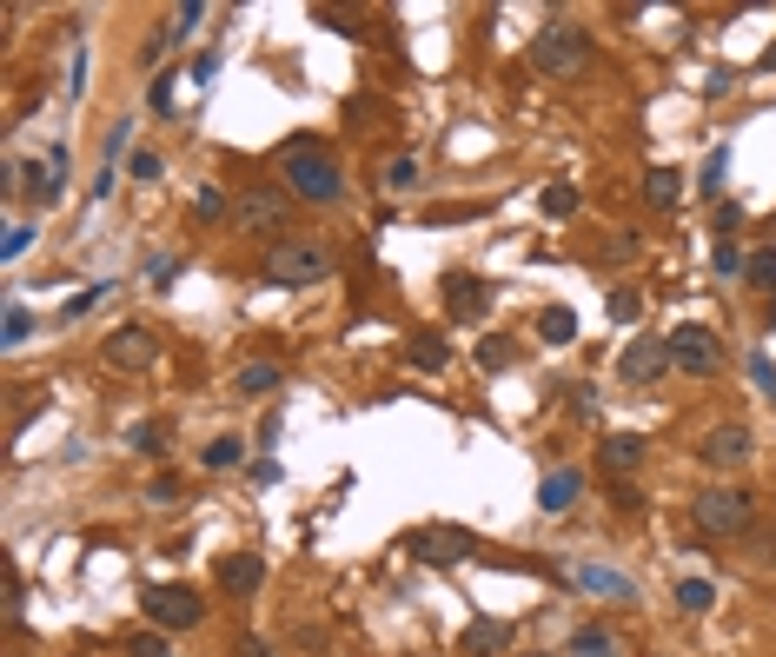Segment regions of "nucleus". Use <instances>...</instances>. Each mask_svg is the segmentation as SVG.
<instances>
[{
  "label": "nucleus",
  "mask_w": 776,
  "mask_h": 657,
  "mask_svg": "<svg viewBox=\"0 0 776 657\" xmlns=\"http://www.w3.org/2000/svg\"><path fill=\"white\" fill-rule=\"evenodd\" d=\"M332 266H338V253L325 239H273L266 260H259V279H266L273 292H299V286L332 279Z\"/></svg>",
  "instance_id": "obj_1"
},
{
  "label": "nucleus",
  "mask_w": 776,
  "mask_h": 657,
  "mask_svg": "<svg viewBox=\"0 0 776 657\" xmlns=\"http://www.w3.org/2000/svg\"><path fill=\"white\" fill-rule=\"evenodd\" d=\"M279 159H286V193H293V200H306V206H338V200H345V174H338V159H332L325 146L293 140Z\"/></svg>",
  "instance_id": "obj_2"
},
{
  "label": "nucleus",
  "mask_w": 776,
  "mask_h": 657,
  "mask_svg": "<svg viewBox=\"0 0 776 657\" xmlns=\"http://www.w3.org/2000/svg\"><path fill=\"white\" fill-rule=\"evenodd\" d=\"M690 525L704 538H750L756 531V499L743 485H711V491L690 499Z\"/></svg>",
  "instance_id": "obj_3"
},
{
  "label": "nucleus",
  "mask_w": 776,
  "mask_h": 657,
  "mask_svg": "<svg viewBox=\"0 0 776 657\" xmlns=\"http://www.w3.org/2000/svg\"><path fill=\"white\" fill-rule=\"evenodd\" d=\"M590 60H597V47H590V34H584V27L551 21V27L532 40V73H538V80H584V73H590Z\"/></svg>",
  "instance_id": "obj_4"
},
{
  "label": "nucleus",
  "mask_w": 776,
  "mask_h": 657,
  "mask_svg": "<svg viewBox=\"0 0 776 657\" xmlns=\"http://www.w3.org/2000/svg\"><path fill=\"white\" fill-rule=\"evenodd\" d=\"M664 346H670V366L683 379H717L724 372V346H717L711 325H677V333H664Z\"/></svg>",
  "instance_id": "obj_5"
},
{
  "label": "nucleus",
  "mask_w": 776,
  "mask_h": 657,
  "mask_svg": "<svg viewBox=\"0 0 776 657\" xmlns=\"http://www.w3.org/2000/svg\"><path fill=\"white\" fill-rule=\"evenodd\" d=\"M405 551H411L418 564H431V571H452V564L478 558L485 545H478L465 525H425V531H411V538H405Z\"/></svg>",
  "instance_id": "obj_6"
},
{
  "label": "nucleus",
  "mask_w": 776,
  "mask_h": 657,
  "mask_svg": "<svg viewBox=\"0 0 776 657\" xmlns=\"http://www.w3.org/2000/svg\"><path fill=\"white\" fill-rule=\"evenodd\" d=\"M140 605H146V618H153V631H193L200 618H206V598L193 592V585H146L140 592Z\"/></svg>",
  "instance_id": "obj_7"
},
{
  "label": "nucleus",
  "mask_w": 776,
  "mask_h": 657,
  "mask_svg": "<svg viewBox=\"0 0 776 657\" xmlns=\"http://www.w3.org/2000/svg\"><path fill=\"white\" fill-rule=\"evenodd\" d=\"M100 359L114 372H153L159 366V339L146 333V325H114V333L100 339Z\"/></svg>",
  "instance_id": "obj_8"
},
{
  "label": "nucleus",
  "mask_w": 776,
  "mask_h": 657,
  "mask_svg": "<svg viewBox=\"0 0 776 657\" xmlns=\"http://www.w3.org/2000/svg\"><path fill=\"white\" fill-rule=\"evenodd\" d=\"M286 219H293V193H279V187H252L232 206V226L239 232H286Z\"/></svg>",
  "instance_id": "obj_9"
},
{
  "label": "nucleus",
  "mask_w": 776,
  "mask_h": 657,
  "mask_svg": "<svg viewBox=\"0 0 776 657\" xmlns=\"http://www.w3.org/2000/svg\"><path fill=\"white\" fill-rule=\"evenodd\" d=\"M750 452H756L750 426H711L697 439V465H711V471H737V465H750Z\"/></svg>",
  "instance_id": "obj_10"
},
{
  "label": "nucleus",
  "mask_w": 776,
  "mask_h": 657,
  "mask_svg": "<svg viewBox=\"0 0 776 657\" xmlns=\"http://www.w3.org/2000/svg\"><path fill=\"white\" fill-rule=\"evenodd\" d=\"M670 372V346L664 339H631L624 353H618V379L624 385H657Z\"/></svg>",
  "instance_id": "obj_11"
},
{
  "label": "nucleus",
  "mask_w": 776,
  "mask_h": 657,
  "mask_svg": "<svg viewBox=\"0 0 776 657\" xmlns=\"http://www.w3.org/2000/svg\"><path fill=\"white\" fill-rule=\"evenodd\" d=\"M485 312H491V286L471 279V273H452V279H445V319H452V325H478Z\"/></svg>",
  "instance_id": "obj_12"
},
{
  "label": "nucleus",
  "mask_w": 776,
  "mask_h": 657,
  "mask_svg": "<svg viewBox=\"0 0 776 657\" xmlns=\"http://www.w3.org/2000/svg\"><path fill=\"white\" fill-rule=\"evenodd\" d=\"M21 193H27L34 206H53V200L67 193V146H53L47 159H27V180H21Z\"/></svg>",
  "instance_id": "obj_13"
},
{
  "label": "nucleus",
  "mask_w": 776,
  "mask_h": 657,
  "mask_svg": "<svg viewBox=\"0 0 776 657\" xmlns=\"http://www.w3.org/2000/svg\"><path fill=\"white\" fill-rule=\"evenodd\" d=\"M644 458H650V445L637 432H604V445H597V471L604 478H631Z\"/></svg>",
  "instance_id": "obj_14"
},
{
  "label": "nucleus",
  "mask_w": 776,
  "mask_h": 657,
  "mask_svg": "<svg viewBox=\"0 0 776 657\" xmlns=\"http://www.w3.org/2000/svg\"><path fill=\"white\" fill-rule=\"evenodd\" d=\"M259 585H266V558H252V551L219 558V592H226V598H252Z\"/></svg>",
  "instance_id": "obj_15"
},
{
  "label": "nucleus",
  "mask_w": 776,
  "mask_h": 657,
  "mask_svg": "<svg viewBox=\"0 0 776 657\" xmlns=\"http://www.w3.org/2000/svg\"><path fill=\"white\" fill-rule=\"evenodd\" d=\"M577 499H584V471H577V465L545 471V485H538V512H551V518H558V512H571Z\"/></svg>",
  "instance_id": "obj_16"
},
{
  "label": "nucleus",
  "mask_w": 776,
  "mask_h": 657,
  "mask_svg": "<svg viewBox=\"0 0 776 657\" xmlns=\"http://www.w3.org/2000/svg\"><path fill=\"white\" fill-rule=\"evenodd\" d=\"M564 578L577 592H597V598H637V585L624 578V571H604V564H577V571H564Z\"/></svg>",
  "instance_id": "obj_17"
},
{
  "label": "nucleus",
  "mask_w": 776,
  "mask_h": 657,
  "mask_svg": "<svg viewBox=\"0 0 776 657\" xmlns=\"http://www.w3.org/2000/svg\"><path fill=\"white\" fill-rule=\"evenodd\" d=\"M504 644H511V624H504V618H478V624H465V637H458L465 657H498Z\"/></svg>",
  "instance_id": "obj_18"
},
{
  "label": "nucleus",
  "mask_w": 776,
  "mask_h": 657,
  "mask_svg": "<svg viewBox=\"0 0 776 657\" xmlns=\"http://www.w3.org/2000/svg\"><path fill=\"white\" fill-rule=\"evenodd\" d=\"M405 359H411L418 372H445V366H452V346H445V333H431V325H425V333L405 339Z\"/></svg>",
  "instance_id": "obj_19"
},
{
  "label": "nucleus",
  "mask_w": 776,
  "mask_h": 657,
  "mask_svg": "<svg viewBox=\"0 0 776 657\" xmlns=\"http://www.w3.org/2000/svg\"><path fill=\"white\" fill-rule=\"evenodd\" d=\"M564 650H571V657H624V644H618V631H604V624H577Z\"/></svg>",
  "instance_id": "obj_20"
},
{
  "label": "nucleus",
  "mask_w": 776,
  "mask_h": 657,
  "mask_svg": "<svg viewBox=\"0 0 776 657\" xmlns=\"http://www.w3.org/2000/svg\"><path fill=\"white\" fill-rule=\"evenodd\" d=\"M279 379H286V372H279L273 359H252V366H239L232 385H239V398H266V392H279Z\"/></svg>",
  "instance_id": "obj_21"
},
{
  "label": "nucleus",
  "mask_w": 776,
  "mask_h": 657,
  "mask_svg": "<svg viewBox=\"0 0 776 657\" xmlns=\"http://www.w3.org/2000/svg\"><path fill=\"white\" fill-rule=\"evenodd\" d=\"M644 200H650L657 213H670V206L683 200V174H677V167H650V174H644Z\"/></svg>",
  "instance_id": "obj_22"
},
{
  "label": "nucleus",
  "mask_w": 776,
  "mask_h": 657,
  "mask_svg": "<svg viewBox=\"0 0 776 657\" xmlns=\"http://www.w3.org/2000/svg\"><path fill=\"white\" fill-rule=\"evenodd\" d=\"M538 339H545V346H571V339H577V312H571V306H545V312H538Z\"/></svg>",
  "instance_id": "obj_23"
},
{
  "label": "nucleus",
  "mask_w": 776,
  "mask_h": 657,
  "mask_svg": "<svg viewBox=\"0 0 776 657\" xmlns=\"http://www.w3.org/2000/svg\"><path fill=\"white\" fill-rule=\"evenodd\" d=\"M711 605H717V585H711V578H677V611L697 618V611H711Z\"/></svg>",
  "instance_id": "obj_24"
},
{
  "label": "nucleus",
  "mask_w": 776,
  "mask_h": 657,
  "mask_svg": "<svg viewBox=\"0 0 776 657\" xmlns=\"http://www.w3.org/2000/svg\"><path fill=\"white\" fill-rule=\"evenodd\" d=\"M743 558H750L756 571H776V525H756V531L743 538Z\"/></svg>",
  "instance_id": "obj_25"
},
{
  "label": "nucleus",
  "mask_w": 776,
  "mask_h": 657,
  "mask_svg": "<svg viewBox=\"0 0 776 657\" xmlns=\"http://www.w3.org/2000/svg\"><path fill=\"white\" fill-rule=\"evenodd\" d=\"M239 458H246V445H239V439H232V432H226V439H213V445H206V452H200V465H206V471H232V465H239Z\"/></svg>",
  "instance_id": "obj_26"
},
{
  "label": "nucleus",
  "mask_w": 776,
  "mask_h": 657,
  "mask_svg": "<svg viewBox=\"0 0 776 657\" xmlns=\"http://www.w3.org/2000/svg\"><path fill=\"white\" fill-rule=\"evenodd\" d=\"M0 339H8V346H27L34 339V312L21 299H8V325H0Z\"/></svg>",
  "instance_id": "obj_27"
},
{
  "label": "nucleus",
  "mask_w": 776,
  "mask_h": 657,
  "mask_svg": "<svg viewBox=\"0 0 776 657\" xmlns=\"http://www.w3.org/2000/svg\"><path fill=\"white\" fill-rule=\"evenodd\" d=\"M724 174H730V146H711V159H704V187H697V193L724 200Z\"/></svg>",
  "instance_id": "obj_28"
},
{
  "label": "nucleus",
  "mask_w": 776,
  "mask_h": 657,
  "mask_svg": "<svg viewBox=\"0 0 776 657\" xmlns=\"http://www.w3.org/2000/svg\"><path fill=\"white\" fill-rule=\"evenodd\" d=\"M127 657H172V637L166 631H133L127 637Z\"/></svg>",
  "instance_id": "obj_29"
},
{
  "label": "nucleus",
  "mask_w": 776,
  "mask_h": 657,
  "mask_svg": "<svg viewBox=\"0 0 776 657\" xmlns=\"http://www.w3.org/2000/svg\"><path fill=\"white\" fill-rule=\"evenodd\" d=\"M411 180H418V153H398L385 167V193H411Z\"/></svg>",
  "instance_id": "obj_30"
},
{
  "label": "nucleus",
  "mask_w": 776,
  "mask_h": 657,
  "mask_svg": "<svg viewBox=\"0 0 776 657\" xmlns=\"http://www.w3.org/2000/svg\"><path fill=\"white\" fill-rule=\"evenodd\" d=\"M107 292H114L107 279H100V286H80V292H73L67 306H60V319H67V325H73V319H86V312H94V299H107Z\"/></svg>",
  "instance_id": "obj_31"
},
{
  "label": "nucleus",
  "mask_w": 776,
  "mask_h": 657,
  "mask_svg": "<svg viewBox=\"0 0 776 657\" xmlns=\"http://www.w3.org/2000/svg\"><path fill=\"white\" fill-rule=\"evenodd\" d=\"M127 445H133L140 458H159V452H166V426H133V432H127Z\"/></svg>",
  "instance_id": "obj_32"
},
{
  "label": "nucleus",
  "mask_w": 776,
  "mask_h": 657,
  "mask_svg": "<svg viewBox=\"0 0 776 657\" xmlns=\"http://www.w3.org/2000/svg\"><path fill=\"white\" fill-rule=\"evenodd\" d=\"M743 266H750V260L737 253V246H730V239H724V246H717V253H711V273H717V279H743Z\"/></svg>",
  "instance_id": "obj_33"
},
{
  "label": "nucleus",
  "mask_w": 776,
  "mask_h": 657,
  "mask_svg": "<svg viewBox=\"0 0 776 657\" xmlns=\"http://www.w3.org/2000/svg\"><path fill=\"white\" fill-rule=\"evenodd\" d=\"M200 21H206V0H187V8L172 14V27H166V34H172V47H180V40H187V34L200 27Z\"/></svg>",
  "instance_id": "obj_34"
},
{
  "label": "nucleus",
  "mask_w": 776,
  "mask_h": 657,
  "mask_svg": "<svg viewBox=\"0 0 776 657\" xmlns=\"http://www.w3.org/2000/svg\"><path fill=\"white\" fill-rule=\"evenodd\" d=\"M743 279H750V286H763V292H776V253H750Z\"/></svg>",
  "instance_id": "obj_35"
},
{
  "label": "nucleus",
  "mask_w": 776,
  "mask_h": 657,
  "mask_svg": "<svg viewBox=\"0 0 776 657\" xmlns=\"http://www.w3.org/2000/svg\"><path fill=\"white\" fill-rule=\"evenodd\" d=\"M27 246H34V226L21 219V226H8V246H0V260H8V266H14V260H27Z\"/></svg>",
  "instance_id": "obj_36"
},
{
  "label": "nucleus",
  "mask_w": 776,
  "mask_h": 657,
  "mask_svg": "<svg viewBox=\"0 0 776 657\" xmlns=\"http://www.w3.org/2000/svg\"><path fill=\"white\" fill-rule=\"evenodd\" d=\"M545 213H551V219H571V213H577V193H571L564 180H558V187H545Z\"/></svg>",
  "instance_id": "obj_37"
},
{
  "label": "nucleus",
  "mask_w": 776,
  "mask_h": 657,
  "mask_svg": "<svg viewBox=\"0 0 776 657\" xmlns=\"http://www.w3.org/2000/svg\"><path fill=\"white\" fill-rule=\"evenodd\" d=\"M146 107L153 114H172V73H153L146 80Z\"/></svg>",
  "instance_id": "obj_38"
},
{
  "label": "nucleus",
  "mask_w": 776,
  "mask_h": 657,
  "mask_svg": "<svg viewBox=\"0 0 776 657\" xmlns=\"http://www.w3.org/2000/svg\"><path fill=\"white\" fill-rule=\"evenodd\" d=\"M604 260H611V266L637 260V232H611V246H604Z\"/></svg>",
  "instance_id": "obj_39"
},
{
  "label": "nucleus",
  "mask_w": 776,
  "mask_h": 657,
  "mask_svg": "<svg viewBox=\"0 0 776 657\" xmlns=\"http://www.w3.org/2000/svg\"><path fill=\"white\" fill-rule=\"evenodd\" d=\"M193 213H200V219H219V213H226V193H219V187H200V193H193Z\"/></svg>",
  "instance_id": "obj_40"
},
{
  "label": "nucleus",
  "mask_w": 776,
  "mask_h": 657,
  "mask_svg": "<svg viewBox=\"0 0 776 657\" xmlns=\"http://www.w3.org/2000/svg\"><path fill=\"white\" fill-rule=\"evenodd\" d=\"M478 359H485V372H504V366H511V339H485Z\"/></svg>",
  "instance_id": "obj_41"
},
{
  "label": "nucleus",
  "mask_w": 776,
  "mask_h": 657,
  "mask_svg": "<svg viewBox=\"0 0 776 657\" xmlns=\"http://www.w3.org/2000/svg\"><path fill=\"white\" fill-rule=\"evenodd\" d=\"M127 174H133V180H146V187H153V180H159V174H166V159H159V153H133V167H127Z\"/></svg>",
  "instance_id": "obj_42"
},
{
  "label": "nucleus",
  "mask_w": 776,
  "mask_h": 657,
  "mask_svg": "<svg viewBox=\"0 0 776 657\" xmlns=\"http://www.w3.org/2000/svg\"><path fill=\"white\" fill-rule=\"evenodd\" d=\"M711 226H717V232H737V226H743V206H737V200H717Z\"/></svg>",
  "instance_id": "obj_43"
},
{
  "label": "nucleus",
  "mask_w": 776,
  "mask_h": 657,
  "mask_svg": "<svg viewBox=\"0 0 776 657\" xmlns=\"http://www.w3.org/2000/svg\"><path fill=\"white\" fill-rule=\"evenodd\" d=\"M611 505H618L624 518H637V512H644V491H631V485H611Z\"/></svg>",
  "instance_id": "obj_44"
},
{
  "label": "nucleus",
  "mask_w": 776,
  "mask_h": 657,
  "mask_svg": "<svg viewBox=\"0 0 776 657\" xmlns=\"http://www.w3.org/2000/svg\"><path fill=\"white\" fill-rule=\"evenodd\" d=\"M637 312H644V299H637V292H618V299H611V319H618V325H624V319L637 325Z\"/></svg>",
  "instance_id": "obj_45"
},
{
  "label": "nucleus",
  "mask_w": 776,
  "mask_h": 657,
  "mask_svg": "<svg viewBox=\"0 0 776 657\" xmlns=\"http://www.w3.org/2000/svg\"><path fill=\"white\" fill-rule=\"evenodd\" d=\"M750 379H756V385H763V392H769V398H776V366H769V359H763V353H750Z\"/></svg>",
  "instance_id": "obj_46"
},
{
  "label": "nucleus",
  "mask_w": 776,
  "mask_h": 657,
  "mask_svg": "<svg viewBox=\"0 0 776 657\" xmlns=\"http://www.w3.org/2000/svg\"><path fill=\"white\" fill-rule=\"evenodd\" d=\"M80 87H86V53L73 47V67H67V100H80Z\"/></svg>",
  "instance_id": "obj_47"
},
{
  "label": "nucleus",
  "mask_w": 776,
  "mask_h": 657,
  "mask_svg": "<svg viewBox=\"0 0 776 657\" xmlns=\"http://www.w3.org/2000/svg\"><path fill=\"white\" fill-rule=\"evenodd\" d=\"M146 499H153V505H172V499H180V478H153Z\"/></svg>",
  "instance_id": "obj_48"
},
{
  "label": "nucleus",
  "mask_w": 776,
  "mask_h": 657,
  "mask_svg": "<svg viewBox=\"0 0 776 657\" xmlns=\"http://www.w3.org/2000/svg\"><path fill=\"white\" fill-rule=\"evenodd\" d=\"M213 73H219V53H200V60L187 67V80H200V87H206V80H213Z\"/></svg>",
  "instance_id": "obj_49"
},
{
  "label": "nucleus",
  "mask_w": 776,
  "mask_h": 657,
  "mask_svg": "<svg viewBox=\"0 0 776 657\" xmlns=\"http://www.w3.org/2000/svg\"><path fill=\"white\" fill-rule=\"evenodd\" d=\"M571 413H577V419H590V413H597V392H590V385H577V392H571Z\"/></svg>",
  "instance_id": "obj_50"
},
{
  "label": "nucleus",
  "mask_w": 776,
  "mask_h": 657,
  "mask_svg": "<svg viewBox=\"0 0 776 657\" xmlns=\"http://www.w3.org/2000/svg\"><path fill=\"white\" fill-rule=\"evenodd\" d=\"M172 273H180V260H146V279H153V286H166Z\"/></svg>",
  "instance_id": "obj_51"
},
{
  "label": "nucleus",
  "mask_w": 776,
  "mask_h": 657,
  "mask_svg": "<svg viewBox=\"0 0 776 657\" xmlns=\"http://www.w3.org/2000/svg\"><path fill=\"white\" fill-rule=\"evenodd\" d=\"M252 485H279V458H259L252 465Z\"/></svg>",
  "instance_id": "obj_52"
},
{
  "label": "nucleus",
  "mask_w": 776,
  "mask_h": 657,
  "mask_svg": "<svg viewBox=\"0 0 776 657\" xmlns=\"http://www.w3.org/2000/svg\"><path fill=\"white\" fill-rule=\"evenodd\" d=\"M471 213H478V206H431L425 219H439V226H445V219H471Z\"/></svg>",
  "instance_id": "obj_53"
},
{
  "label": "nucleus",
  "mask_w": 776,
  "mask_h": 657,
  "mask_svg": "<svg viewBox=\"0 0 776 657\" xmlns=\"http://www.w3.org/2000/svg\"><path fill=\"white\" fill-rule=\"evenodd\" d=\"M232 657H273V650L259 644V637H239V644H232Z\"/></svg>",
  "instance_id": "obj_54"
},
{
  "label": "nucleus",
  "mask_w": 776,
  "mask_h": 657,
  "mask_svg": "<svg viewBox=\"0 0 776 657\" xmlns=\"http://www.w3.org/2000/svg\"><path fill=\"white\" fill-rule=\"evenodd\" d=\"M756 67H763V73H776V40L763 47V60H756Z\"/></svg>",
  "instance_id": "obj_55"
},
{
  "label": "nucleus",
  "mask_w": 776,
  "mask_h": 657,
  "mask_svg": "<svg viewBox=\"0 0 776 657\" xmlns=\"http://www.w3.org/2000/svg\"><path fill=\"white\" fill-rule=\"evenodd\" d=\"M769 333H776V299H769Z\"/></svg>",
  "instance_id": "obj_56"
},
{
  "label": "nucleus",
  "mask_w": 776,
  "mask_h": 657,
  "mask_svg": "<svg viewBox=\"0 0 776 657\" xmlns=\"http://www.w3.org/2000/svg\"><path fill=\"white\" fill-rule=\"evenodd\" d=\"M525 657H538V650H525Z\"/></svg>",
  "instance_id": "obj_57"
}]
</instances>
